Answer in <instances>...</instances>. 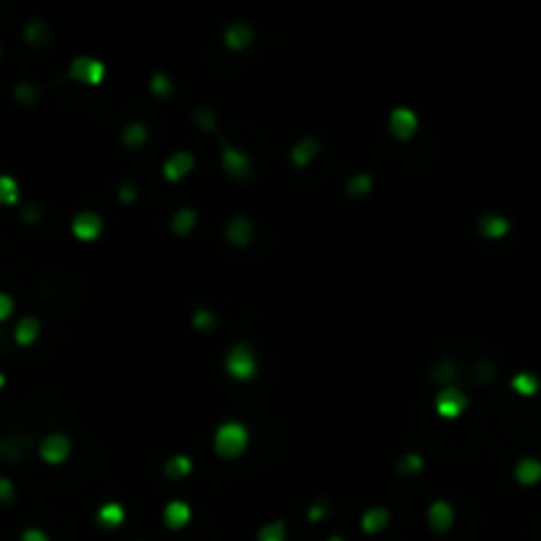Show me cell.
I'll return each instance as SVG.
<instances>
[{
    "instance_id": "4316f807",
    "label": "cell",
    "mask_w": 541,
    "mask_h": 541,
    "mask_svg": "<svg viewBox=\"0 0 541 541\" xmlns=\"http://www.w3.org/2000/svg\"><path fill=\"white\" fill-rule=\"evenodd\" d=\"M19 201V183L11 174H0V206H13Z\"/></svg>"
},
{
    "instance_id": "484cf974",
    "label": "cell",
    "mask_w": 541,
    "mask_h": 541,
    "mask_svg": "<svg viewBox=\"0 0 541 541\" xmlns=\"http://www.w3.org/2000/svg\"><path fill=\"white\" fill-rule=\"evenodd\" d=\"M288 539V528H285V520H272L264 523L256 533V541H285Z\"/></svg>"
},
{
    "instance_id": "603a6c76",
    "label": "cell",
    "mask_w": 541,
    "mask_h": 541,
    "mask_svg": "<svg viewBox=\"0 0 541 541\" xmlns=\"http://www.w3.org/2000/svg\"><path fill=\"white\" fill-rule=\"evenodd\" d=\"M148 90H151V96L156 100H169L174 93L172 77L167 74V72H153L151 79H148Z\"/></svg>"
},
{
    "instance_id": "ffe728a7",
    "label": "cell",
    "mask_w": 541,
    "mask_h": 541,
    "mask_svg": "<svg viewBox=\"0 0 541 541\" xmlns=\"http://www.w3.org/2000/svg\"><path fill=\"white\" fill-rule=\"evenodd\" d=\"M515 481L520 486H539L541 483V459L536 457H523L515 462Z\"/></svg>"
},
{
    "instance_id": "9a60e30c",
    "label": "cell",
    "mask_w": 541,
    "mask_h": 541,
    "mask_svg": "<svg viewBox=\"0 0 541 541\" xmlns=\"http://www.w3.org/2000/svg\"><path fill=\"white\" fill-rule=\"evenodd\" d=\"M509 219L507 216L497 214V211H486V214L478 219V233L488 240H502L509 235Z\"/></svg>"
},
{
    "instance_id": "5bb4252c",
    "label": "cell",
    "mask_w": 541,
    "mask_h": 541,
    "mask_svg": "<svg viewBox=\"0 0 541 541\" xmlns=\"http://www.w3.org/2000/svg\"><path fill=\"white\" fill-rule=\"evenodd\" d=\"M190 518H193V507H190L185 499H172V502H167V504H164L162 520L169 530L185 528V526L190 523Z\"/></svg>"
},
{
    "instance_id": "1f68e13d",
    "label": "cell",
    "mask_w": 541,
    "mask_h": 541,
    "mask_svg": "<svg viewBox=\"0 0 541 541\" xmlns=\"http://www.w3.org/2000/svg\"><path fill=\"white\" fill-rule=\"evenodd\" d=\"M327 541H346V539H341V536H330Z\"/></svg>"
},
{
    "instance_id": "e0dca14e",
    "label": "cell",
    "mask_w": 541,
    "mask_h": 541,
    "mask_svg": "<svg viewBox=\"0 0 541 541\" xmlns=\"http://www.w3.org/2000/svg\"><path fill=\"white\" fill-rule=\"evenodd\" d=\"M124 520H127V509L122 507V502H106V504H100L96 512V523L106 530L122 528Z\"/></svg>"
},
{
    "instance_id": "52a82bcc",
    "label": "cell",
    "mask_w": 541,
    "mask_h": 541,
    "mask_svg": "<svg viewBox=\"0 0 541 541\" xmlns=\"http://www.w3.org/2000/svg\"><path fill=\"white\" fill-rule=\"evenodd\" d=\"M219 167L225 169L233 183H243V180H249L251 169H254V159L238 145L225 143V148H219Z\"/></svg>"
},
{
    "instance_id": "d6986e66",
    "label": "cell",
    "mask_w": 541,
    "mask_h": 541,
    "mask_svg": "<svg viewBox=\"0 0 541 541\" xmlns=\"http://www.w3.org/2000/svg\"><path fill=\"white\" fill-rule=\"evenodd\" d=\"M162 473H164V478H167V481H172V483L185 481V478L193 473V457L190 455L167 457V459H164V465H162Z\"/></svg>"
},
{
    "instance_id": "f1b7e54d",
    "label": "cell",
    "mask_w": 541,
    "mask_h": 541,
    "mask_svg": "<svg viewBox=\"0 0 541 541\" xmlns=\"http://www.w3.org/2000/svg\"><path fill=\"white\" fill-rule=\"evenodd\" d=\"M13 499V483L8 478H0V502H11Z\"/></svg>"
},
{
    "instance_id": "2e32d148",
    "label": "cell",
    "mask_w": 541,
    "mask_h": 541,
    "mask_svg": "<svg viewBox=\"0 0 541 541\" xmlns=\"http://www.w3.org/2000/svg\"><path fill=\"white\" fill-rule=\"evenodd\" d=\"M455 523V507L446 502V499H436L431 507H428V526L436 533H446Z\"/></svg>"
},
{
    "instance_id": "cb8c5ba5",
    "label": "cell",
    "mask_w": 541,
    "mask_h": 541,
    "mask_svg": "<svg viewBox=\"0 0 541 541\" xmlns=\"http://www.w3.org/2000/svg\"><path fill=\"white\" fill-rule=\"evenodd\" d=\"M422 467H425V457L417 455V452H407V455H401L399 459H396V473L404 478L417 476Z\"/></svg>"
},
{
    "instance_id": "30bf717a",
    "label": "cell",
    "mask_w": 541,
    "mask_h": 541,
    "mask_svg": "<svg viewBox=\"0 0 541 541\" xmlns=\"http://www.w3.org/2000/svg\"><path fill=\"white\" fill-rule=\"evenodd\" d=\"M320 153H322V141L314 138V135H304L296 143H291L288 162H291L293 169H309Z\"/></svg>"
},
{
    "instance_id": "7a4b0ae2",
    "label": "cell",
    "mask_w": 541,
    "mask_h": 541,
    "mask_svg": "<svg viewBox=\"0 0 541 541\" xmlns=\"http://www.w3.org/2000/svg\"><path fill=\"white\" fill-rule=\"evenodd\" d=\"M225 372L238 386H246L251 380H256V375H259V357H256L254 346L246 344V341L233 344L228 348V354H225Z\"/></svg>"
},
{
    "instance_id": "8fae6325",
    "label": "cell",
    "mask_w": 541,
    "mask_h": 541,
    "mask_svg": "<svg viewBox=\"0 0 541 541\" xmlns=\"http://www.w3.org/2000/svg\"><path fill=\"white\" fill-rule=\"evenodd\" d=\"M256 235V225L254 219L246 214H235L233 219H228L225 225V240H228L233 249H246L251 240Z\"/></svg>"
},
{
    "instance_id": "7c38bea8",
    "label": "cell",
    "mask_w": 541,
    "mask_h": 541,
    "mask_svg": "<svg viewBox=\"0 0 541 541\" xmlns=\"http://www.w3.org/2000/svg\"><path fill=\"white\" fill-rule=\"evenodd\" d=\"M222 40L228 45V51L233 53H243V51H249L254 40H256V34H254V27L249 22H233L228 24V30L222 32Z\"/></svg>"
},
{
    "instance_id": "8992f818",
    "label": "cell",
    "mask_w": 541,
    "mask_h": 541,
    "mask_svg": "<svg viewBox=\"0 0 541 541\" xmlns=\"http://www.w3.org/2000/svg\"><path fill=\"white\" fill-rule=\"evenodd\" d=\"M386 127H389V135L396 143H410L420 130V117L412 106H396L391 108Z\"/></svg>"
},
{
    "instance_id": "ac0fdd59",
    "label": "cell",
    "mask_w": 541,
    "mask_h": 541,
    "mask_svg": "<svg viewBox=\"0 0 541 541\" xmlns=\"http://www.w3.org/2000/svg\"><path fill=\"white\" fill-rule=\"evenodd\" d=\"M40 333H43V322L37 320V317H32V314H27V317H22L19 322H16V327H13V341L19 344V346H32V344H37V338H40Z\"/></svg>"
},
{
    "instance_id": "4fadbf2b",
    "label": "cell",
    "mask_w": 541,
    "mask_h": 541,
    "mask_svg": "<svg viewBox=\"0 0 541 541\" xmlns=\"http://www.w3.org/2000/svg\"><path fill=\"white\" fill-rule=\"evenodd\" d=\"M195 228H198V211L193 206H180L174 209L172 216H169V233L174 238H188L193 235Z\"/></svg>"
},
{
    "instance_id": "6da1fadb",
    "label": "cell",
    "mask_w": 541,
    "mask_h": 541,
    "mask_svg": "<svg viewBox=\"0 0 541 541\" xmlns=\"http://www.w3.org/2000/svg\"><path fill=\"white\" fill-rule=\"evenodd\" d=\"M249 444H251V431L243 420H222L214 428L211 446H214V455L219 457V459H225V462L240 459V457L246 455Z\"/></svg>"
},
{
    "instance_id": "ba28073f",
    "label": "cell",
    "mask_w": 541,
    "mask_h": 541,
    "mask_svg": "<svg viewBox=\"0 0 541 541\" xmlns=\"http://www.w3.org/2000/svg\"><path fill=\"white\" fill-rule=\"evenodd\" d=\"M72 457V438L66 433H48L40 441V459L48 467L66 465V459Z\"/></svg>"
},
{
    "instance_id": "d4e9b609",
    "label": "cell",
    "mask_w": 541,
    "mask_h": 541,
    "mask_svg": "<svg viewBox=\"0 0 541 541\" xmlns=\"http://www.w3.org/2000/svg\"><path fill=\"white\" fill-rule=\"evenodd\" d=\"M509 386H512V391L518 393V396H533L536 391H539V378L536 375H530V372H518V375H512V380H509Z\"/></svg>"
},
{
    "instance_id": "3957f363",
    "label": "cell",
    "mask_w": 541,
    "mask_h": 541,
    "mask_svg": "<svg viewBox=\"0 0 541 541\" xmlns=\"http://www.w3.org/2000/svg\"><path fill=\"white\" fill-rule=\"evenodd\" d=\"M69 82L96 90L106 82V64L96 56H74L69 64Z\"/></svg>"
},
{
    "instance_id": "f546056e",
    "label": "cell",
    "mask_w": 541,
    "mask_h": 541,
    "mask_svg": "<svg viewBox=\"0 0 541 541\" xmlns=\"http://www.w3.org/2000/svg\"><path fill=\"white\" fill-rule=\"evenodd\" d=\"M22 541H51L48 536H45V530L40 528H27L22 533Z\"/></svg>"
},
{
    "instance_id": "5b68a950",
    "label": "cell",
    "mask_w": 541,
    "mask_h": 541,
    "mask_svg": "<svg viewBox=\"0 0 541 541\" xmlns=\"http://www.w3.org/2000/svg\"><path fill=\"white\" fill-rule=\"evenodd\" d=\"M467 407H470V399H467L465 391H459L457 386H444L433 399V412L444 422L459 420L467 412Z\"/></svg>"
},
{
    "instance_id": "83f0119b",
    "label": "cell",
    "mask_w": 541,
    "mask_h": 541,
    "mask_svg": "<svg viewBox=\"0 0 541 541\" xmlns=\"http://www.w3.org/2000/svg\"><path fill=\"white\" fill-rule=\"evenodd\" d=\"M13 309H16V301H13L8 293L0 291V322H6L13 314Z\"/></svg>"
},
{
    "instance_id": "9c48e42d",
    "label": "cell",
    "mask_w": 541,
    "mask_h": 541,
    "mask_svg": "<svg viewBox=\"0 0 541 541\" xmlns=\"http://www.w3.org/2000/svg\"><path fill=\"white\" fill-rule=\"evenodd\" d=\"M195 169V156L190 151H174L169 153L162 164V180L167 185L183 183L188 174H193Z\"/></svg>"
},
{
    "instance_id": "44dd1931",
    "label": "cell",
    "mask_w": 541,
    "mask_h": 541,
    "mask_svg": "<svg viewBox=\"0 0 541 541\" xmlns=\"http://www.w3.org/2000/svg\"><path fill=\"white\" fill-rule=\"evenodd\" d=\"M391 523V512L389 507H383V504H375V507H367L365 509V515H362V530L370 533V536H375L380 530H386Z\"/></svg>"
},
{
    "instance_id": "7402d4cb",
    "label": "cell",
    "mask_w": 541,
    "mask_h": 541,
    "mask_svg": "<svg viewBox=\"0 0 541 541\" xmlns=\"http://www.w3.org/2000/svg\"><path fill=\"white\" fill-rule=\"evenodd\" d=\"M119 141H122L124 148H130V151H141V148H145V143H148V127L138 119L130 122V124H124Z\"/></svg>"
},
{
    "instance_id": "4dcf8cb0",
    "label": "cell",
    "mask_w": 541,
    "mask_h": 541,
    "mask_svg": "<svg viewBox=\"0 0 541 541\" xmlns=\"http://www.w3.org/2000/svg\"><path fill=\"white\" fill-rule=\"evenodd\" d=\"M3 386H6V375H3V372H0V389H3Z\"/></svg>"
},
{
    "instance_id": "277c9868",
    "label": "cell",
    "mask_w": 541,
    "mask_h": 541,
    "mask_svg": "<svg viewBox=\"0 0 541 541\" xmlns=\"http://www.w3.org/2000/svg\"><path fill=\"white\" fill-rule=\"evenodd\" d=\"M69 233H72V238L77 243H85V246H93L98 240L103 238V233H106V219L93 211V209H82V211H77L72 216V222H69Z\"/></svg>"
}]
</instances>
